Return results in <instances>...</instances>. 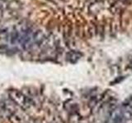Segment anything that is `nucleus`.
I'll return each instance as SVG.
<instances>
[{"label": "nucleus", "mask_w": 132, "mask_h": 123, "mask_svg": "<svg viewBox=\"0 0 132 123\" xmlns=\"http://www.w3.org/2000/svg\"><path fill=\"white\" fill-rule=\"evenodd\" d=\"M9 97L14 104L21 106L22 108H27L31 105V100L19 90L12 89L9 92Z\"/></svg>", "instance_id": "obj_1"}]
</instances>
